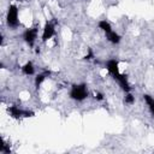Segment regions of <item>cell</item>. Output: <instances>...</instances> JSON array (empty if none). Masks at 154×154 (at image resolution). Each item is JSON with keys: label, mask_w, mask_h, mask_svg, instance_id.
<instances>
[{"label": "cell", "mask_w": 154, "mask_h": 154, "mask_svg": "<svg viewBox=\"0 0 154 154\" xmlns=\"http://www.w3.org/2000/svg\"><path fill=\"white\" fill-rule=\"evenodd\" d=\"M88 96V90H87V85L84 83L82 84H73L70 91V97L77 101H82Z\"/></svg>", "instance_id": "obj_1"}, {"label": "cell", "mask_w": 154, "mask_h": 154, "mask_svg": "<svg viewBox=\"0 0 154 154\" xmlns=\"http://www.w3.org/2000/svg\"><path fill=\"white\" fill-rule=\"evenodd\" d=\"M7 24L11 28H17L18 24H19V22H18V10H17V6H14V5H11L10 8H8Z\"/></svg>", "instance_id": "obj_2"}, {"label": "cell", "mask_w": 154, "mask_h": 154, "mask_svg": "<svg viewBox=\"0 0 154 154\" xmlns=\"http://www.w3.org/2000/svg\"><path fill=\"white\" fill-rule=\"evenodd\" d=\"M37 36V29L36 28H31V29H26L23 34V38L24 41L29 45V46H32L34 42H35V38Z\"/></svg>", "instance_id": "obj_3"}, {"label": "cell", "mask_w": 154, "mask_h": 154, "mask_svg": "<svg viewBox=\"0 0 154 154\" xmlns=\"http://www.w3.org/2000/svg\"><path fill=\"white\" fill-rule=\"evenodd\" d=\"M106 69H107V71H108L114 78H117V77L120 75V72H119V67H118V61H117L116 59H111V60H108V61L106 63Z\"/></svg>", "instance_id": "obj_4"}, {"label": "cell", "mask_w": 154, "mask_h": 154, "mask_svg": "<svg viewBox=\"0 0 154 154\" xmlns=\"http://www.w3.org/2000/svg\"><path fill=\"white\" fill-rule=\"evenodd\" d=\"M7 111H8V113H10L13 118H19V117H22V116H24V117H31V116H34L32 112L22 111V109H19L17 106H11V107H8Z\"/></svg>", "instance_id": "obj_5"}, {"label": "cell", "mask_w": 154, "mask_h": 154, "mask_svg": "<svg viewBox=\"0 0 154 154\" xmlns=\"http://www.w3.org/2000/svg\"><path fill=\"white\" fill-rule=\"evenodd\" d=\"M55 32V29H54V24L51 23V22H47L45 28H43V32H42V41L46 42L47 40H49Z\"/></svg>", "instance_id": "obj_6"}, {"label": "cell", "mask_w": 154, "mask_h": 154, "mask_svg": "<svg viewBox=\"0 0 154 154\" xmlns=\"http://www.w3.org/2000/svg\"><path fill=\"white\" fill-rule=\"evenodd\" d=\"M116 79L118 81V83H119V85L122 87L123 90H125L126 93H129V91L131 90L130 84H129V82H128V77H126V75H122V73H120Z\"/></svg>", "instance_id": "obj_7"}, {"label": "cell", "mask_w": 154, "mask_h": 154, "mask_svg": "<svg viewBox=\"0 0 154 154\" xmlns=\"http://www.w3.org/2000/svg\"><path fill=\"white\" fill-rule=\"evenodd\" d=\"M106 36H107L108 41H109V42H112V43H119V42H120V36H119L117 32H114V31L107 32V34H106Z\"/></svg>", "instance_id": "obj_8"}, {"label": "cell", "mask_w": 154, "mask_h": 154, "mask_svg": "<svg viewBox=\"0 0 154 154\" xmlns=\"http://www.w3.org/2000/svg\"><path fill=\"white\" fill-rule=\"evenodd\" d=\"M49 73H51V71H45V72H42V73H40V75L36 76V78H35V85H36V88L40 87V84L45 81V78H46Z\"/></svg>", "instance_id": "obj_9"}, {"label": "cell", "mask_w": 154, "mask_h": 154, "mask_svg": "<svg viewBox=\"0 0 154 154\" xmlns=\"http://www.w3.org/2000/svg\"><path fill=\"white\" fill-rule=\"evenodd\" d=\"M22 71H23V73H25V75H32V73L35 72L32 63H31V61L26 63V64H25V65L22 67Z\"/></svg>", "instance_id": "obj_10"}, {"label": "cell", "mask_w": 154, "mask_h": 154, "mask_svg": "<svg viewBox=\"0 0 154 154\" xmlns=\"http://www.w3.org/2000/svg\"><path fill=\"white\" fill-rule=\"evenodd\" d=\"M143 99H144V101L147 102V105L149 106V109H150L152 114L154 116V99H153L150 95H147V94L143 95Z\"/></svg>", "instance_id": "obj_11"}, {"label": "cell", "mask_w": 154, "mask_h": 154, "mask_svg": "<svg viewBox=\"0 0 154 154\" xmlns=\"http://www.w3.org/2000/svg\"><path fill=\"white\" fill-rule=\"evenodd\" d=\"M99 28H100L101 30H103V31H105V34H107V32H111V31H112L111 24H109L108 22H106V20H100V22H99Z\"/></svg>", "instance_id": "obj_12"}, {"label": "cell", "mask_w": 154, "mask_h": 154, "mask_svg": "<svg viewBox=\"0 0 154 154\" xmlns=\"http://www.w3.org/2000/svg\"><path fill=\"white\" fill-rule=\"evenodd\" d=\"M135 102V97L131 95V94H128L126 97H125V103H129V105H132Z\"/></svg>", "instance_id": "obj_13"}, {"label": "cell", "mask_w": 154, "mask_h": 154, "mask_svg": "<svg viewBox=\"0 0 154 154\" xmlns=\"http://www.w3.org/2000/svg\"><path fill=\"white\" fill-rule=\"evenodd\" d=\"M95 99L99 100V101H101V100L103 99V95H102L101 93H96V94H95Z\"/></svg>", "instance_id": "obj_14"}, {"label": "cell", "mask_w": 154, "mask_h": 154, "mask_svg": "<svg viewBox=\"0 0 154 154\" xmlns=\"http://www.w3.org/2000/svg\"><path fill=\"white\" fill-rule=\"evenodd\" d=\"M91 58H93V52L89 49V53H88V54L84 57V59H91Z\"/></svg>", "instance_id": "obj_15"}, {"label": "cell", "mask_w": 154, "mask_h": 154, "mask_svg": "<svg viewBox=\"0 0 154 154\" xmlns=\"http://www.w3.org/2000/svg\"><path fill=\"white\" fill-rule=\"evenodd\" d=\"M18 1H22V0H18Z\"/></svg>", "instance_id": "obj_16"}]
</instances>
